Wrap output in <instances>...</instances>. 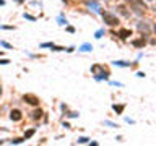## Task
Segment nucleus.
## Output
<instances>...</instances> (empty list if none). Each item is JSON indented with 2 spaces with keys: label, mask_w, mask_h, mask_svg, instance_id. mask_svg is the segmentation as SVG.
I'll return each instance as SVG.
<instances>
[{
  "label": "nucleus",
  "mask_w": 156,
  "mask_h": 146,
  "mask_svg": "<svg viewBox=\"0 0 156 146\" xmlns=\"http://www.w3.org/2000/svg\"><path fill=\"white\" fill-rule=\"evenodd\" d=\"M103 18H104V23H106V24H109V26H115V24L119 23V20H117V16L111 15V13H104V15H103Z\"/></svg>",
  "instance_id": "1"
},
{
  "label": "nucleus",
  "mask_w": 156,
  "mask_h": 146,
  "mask_svg": "<svg viewBox=\"0 0 156 146\" xmlns=\"http://www.w3.org/2000/svg\"><path fill=\"white\" fill-rule=\"evenodd\" d=\"M10 117H12V120H15V122H18V120H21V112L20 110H12V114H10Z\"/></svg>",
  "instance_id": "3"
},
{
  "label": "nucleus",
  "mask_w": 156,
  "mask_h": 146,
  "mask_svg": "<svg viewBox=\"0 0 156 146\" xmlns=\"http://www.w3.org/2000/svg\"><path fill=\"white\" fill-rule=\"evenodd\" d=\"M133 45H137V47H143V45H145V41H143V39L133 41Z\"/></svg>",
  "instance_id": "6"
},
{
  "label": "nucleus",
  "mask_w": 156,
  "mask_h": 146,
  "mask_svg": "<svg viewBox=\"0 0 156 146\" xmlns=\"http://www.w3.org/2000/svg\"><path fill=\"white\" fill-rule=\"evenodd\" d=\"M114 110H115L117 114H120V112L124 110V105H114Z\"/></svg>",
  "instance_id": "7"
},
{
  "label": "nucleus",
  "mask_w": 156,
  "mask_h": 146,
  "mask_svg": "<svg viewBox=\"0 0 156 146\" xmlns=\"http://www.w3.org/2000/svg\"><path fill=\"white\" fill-rule=\"evenodd\" d=\"M28 104H31V105H37L39 104V99H37L34 94H25V97H23Z\"/></svg>",
  "instance_id": "2"
},
{
  "label": "nucleus",
  "mask_w": 156,
  "mask_h": 146,
  "mask_svg": "<svg viewBox=\"0 0 156 146\" xmlns=\"http://www.w3.org/2000/svg\"><path fill=\"white\" fill-rule=\"evenodd\" d=\"M119 10H120V13H122V15H127V12H125V8H124V7H119Z\"/></svg>",
  "instance_id": "11"
},
{
  "label": "nucleus",
  "mask_w": 156,
  "mask_h": 146,
  "mask_svg": "<svg viewBox=\"0 0 156 146\" xmlns=\"http://www.w3.org/2000/svg\"><path fill=\"white\" fill-rule=\"evenodd\" d=\"M119 36L122 37V39H127L128 36H132V31H130V29H120V31H119Z\"/></svg>",
  "instance_id": "4"
},
{
  "label": "nucleus",
  "mask_w": 156,
  "mask_h": 146,
  "mask_svg": "<svg viewBox=\"0 0 156 146\" xmlns=\"http://www.w3.org/2000/svg\"><path fill=\"white\" fill-rule=\"evenodd\" d=\"M33 135H34V130H29V132H26V138L33 136Z\"/></svg>",
  "instance_id": "10"
},
{
  "label": "nucleus",
  "mask_w": 156,
  "mask_h": 146,
  "mask_svg": "<svg viewBox=\"0 0 156 146\" xmlns=\"http://www.w3.org/2000/svg\"><path fill=\"white\" fill-rule=\"evenodd\" d=\"M91 70H93V72H95V73H98L99 70H101V67H99V65H95V67H93V68H91ZM101 78H107V72L101 73Z\"/></svg>",
  "instance_id": "5"
},
{
  "label": "nucleus",
  "mask_w": 156,
  "mask_h": 146,
  "mask_svg": "<svg viewBox=\"0 0 156 146\" xmlns=\"http://www.w3.org/2000/svg\"><path fill=\"white\" fill-rule=\"evenodd\" d=\"M0 94H2V89H0Z\"/></svg>",
  "instance_id": "12"
},
{
  "label": "nucleus",
  "mask_w": 156,
  "mask_h": 146,
  "mask_svg": "<svg viewBox=\"0 0 156 146\" xmlns=\"http://www.w3.org/2000/svg\"><path fill=\"white\" fill-rule=\"evenodd\" d=\"M41 114H42L41 110H36V112L33 114V117H34V118H39V117H41Z\"/></svg>",
  "instance_id": "8"
},
{
  "label": "nucleus",
  "mask_w": 156,
  "mask_h": 146,
  "mask_svg": "<svg viewBox=\"0 0 156 146\" xmlns=\"http://www.w3.org/2000/svg\"><path fill=\"white\" fill-rule=\"evenodd\" d=\"M91 49H93V47H91V45L85 44V45H83V47H81V50H91Z\"/></svg>",
  "instance_id": "9"
}]
</instances>
